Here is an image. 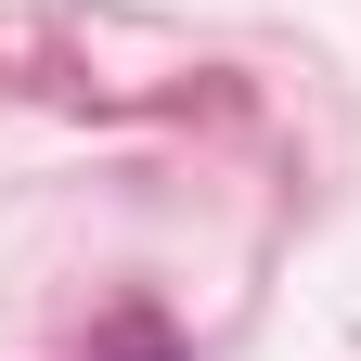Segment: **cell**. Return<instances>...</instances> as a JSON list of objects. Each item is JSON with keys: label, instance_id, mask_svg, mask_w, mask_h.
<instances>
[{"label": "cell", "instance_id": "1", "mask_svg": "<svg viewBox=\"0 0 361 361\" xmlns=\"http://www.w3.org/2000/svg\"><path fill=\"white\" fill-rule=\"evenodd\" d=\"M142 361H155V348H142Z\"/></svg>", "mask_w": 361, "mask_h": 361}]
</instances>
